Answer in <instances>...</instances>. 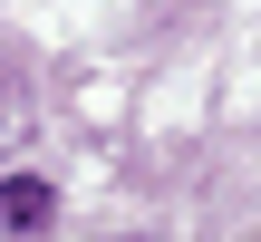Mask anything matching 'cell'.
<instances>
[{
	"label": "cell",
	"mask_w": 261,
	"mask_h": 242,
	"mask_svg": "<svg viewBox=\"0 0 261 242\" xmlns=\"http://www.w3.org/2000/svg\"><path fill=\"white\" fill-rule=\"evenodd\" d=\"M0 223H10V233H39V223H48V184H39V175H0Z\"/></svg>",
	"instance_id": "cell-1"
}]
</instances>
